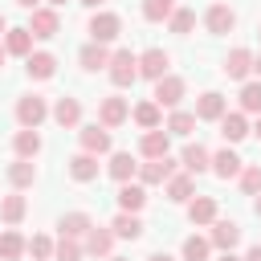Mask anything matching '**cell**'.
I'll use <instances>...</instances> for the list:
<instances>
[{
    "label": "cell",
    "mask_w": 261,
    "mask_h": 261,
    "mask_svg": "<svg viewBox=\"0 0 261 261\" xmlns=\"http://www.w3.org/2000/svg\"><path fill=\"white\" fill-rule=\"evenodd\" d=\"M106 73H110V82H114L118 90L135 86V82H139V53H130V49H114V57H110Z\"/></svg>",
    "instance_id": "cell-1"
},
{
    "label": "cell",
    "mask_w": 261,
    "mask_h": 261,
    "mask_svg": "<svg viewBox=\"0 0 261 261\" xmlns=\"http://www.w3.org/2000/svg\"><path fill=\"white\" fill-rule=\"evenodd\" d=\"M49 114H53V110H49V102H45L41 94H24V98H16V122H20L24 130H37Z\"/></svg>",
    "instance_id": "cell-2"
},
{
    "label": "cell",
    "mask_w": 261,
    "mask_h": 261,
    "mask_svg": "<svg viewBox=\"0 0 261 261\" xmlns=\"http://www.w3.org/2000/svg\"><path fill=\"white\" fill-rule=\"evenodd\" d=\"M86 33H90V41H98V45H110V41H118V33H122V16L102 8V12H94V16H90Z\"/></svg>",
    "instance_id": "cell-3"
},
{
    "label": "cell",
    "mask_w": 261,
    "mask_h": 261,
    "mask_svg": "<svg viewBox=\"0 0 261 261\" xmlns=\"http://www.w3.org/2000/svg\"><path fill=\"white\" fill-rule=\"evenodd\" d=\"M171 53L167 49H159V45H151V49H143L139 53V77H147V82H159V77H167L171 69Z\"/></svg>",
    "instance_id": "cell-4"
},
{
    "label": "cell",
    "mask_w": 261,
    "mask_h": 261,
    "mask_svg": "<svg viewBox=\"0 0 261 261\" xmlns=\"http://www.w3.org/2000/svg\"><path fill=\"white\" fill-rule=\"evenodd\" d=\"M184 94H188V82H184L179 73H167V77H159V82H155L151 102H159V106H167V110H179Z\"/></svg>",
    "instance_id": "cell-5"
},
{
    "label": "cell",
    "mask_w": 261,
    "mask_h": 261,
    "mask_svg": "<svg viewBox=\"0 0 261 261\" xmlns=\"http://www.w3.org/2000/svg\"><path fill=\"white\" fill-rule=\"evenodd\" d=\"M220 73L228 77V82H249V73H253V49H245V45H237V49H228V57H224V65H220Z\"/></svg>",
    "instance_id": "cell-6"
},
{
    "label": "cell",
    "mask_w": 261,
    "mask_h": 261,
    "mask_svg": "<svg viewBox=\"0 0 261 261\" xmlns=\"http://www.w3.org/2000/svg\"><path fill=\"white\" fill-rule=\"evenodd\" d=\"M77 143H82L86 155H110V147H114V139H110V130H106L102 122L82 126V130H77Z\"/></svg>",
    "instance_id": "cell-7"
},
{
    "label": "cell",
    "mask_w": 261,
    "mask_h": 261,
    "mask_svg": "<svg viewBox=\"0 0 261 261\" xmlns=\"http://www.w3.org/2000/svg\"><path fill=\"white\" fill-rule=\"evenodd\" d=\"M126 118H130V106H126V98H118V94H106V98L98 102V122H102L106 130L122 126Z\"/></svg>",
    "instance_id": "cell-8"
},
{
    "label": "cell",
    "mask_w": 261,
    "mask_h": 261,
    "mask_svg": "<svg viewBox=\"0 0 261 261\" xmlns=\"http://www.w3.org/2000/svg\"><path fill=\"white\" fill-rule=\"evenodd\" d=\"M175 171H179V163H175L171 155H163V159H147V163H139V184H143V188H147V184H167Z\"/></svg>",
    "instance_id": "cell-9"
},
{
    "label": "cell",
    "mask_w": 261,
    "mask_h": 261,
    "mask_svg": "<svg viewBox=\"0 0 261 261\" xmlns=\"http://www.w3.org/2000/svg\"><path fill=\"white\" fill-rule=\"evenodd\" d=\"M204 29L212 33V37H224V33H232L237 29V12L228 8V4H208V12H204Z\"/></svg>",
    "instance_id": "cell-10"
},
{
    "label": "cell",
    "mask_w": 261,
    "mask_h": 261,
    "mask_svg": "<svg viewBox=\"0 0 261 261\" xmlns=\"http://www.w3.org/2000/svg\"><path fill=\"white\" fill-rule=\"evenodd\" d=\"M33 37H41V41H49V37H57L61 33V16H57V8H37V12H29V24H24Z\"/></svg>",
    "instance_id": "cell-11"
},
{
    "label": "cell",
    "mask_w": 261,
    "mask_h": 261,
    "mask_svg": "<svg viewBox=\"0 0 261 261\" xmlns=\"http://www.w3.org/2000/svg\"><path fill=\"white\" fill-rule=\"evenodd\" d=\"M224 114H228V98H224V94L204 90V94L196 98V118H200V122H220Z\"/></svg>",
    "instance_id": "cell-12"
},
{
    "label": "cell",
    "mask_w": 261,
    "mask_h": 261,
    "mask_svg": "<svg viewBox=\"0 0 261 261\" xmlns=\"http://www.w3.org/2000/svg\"><path fill=\"white\" fill-rule=\"evenodd\" d=\"M208 241H212V249H220V253H232L237 245H241V224L237 220H212V232H208Z\"/></svg>",
    "instance_id": "cell-13"
},
{
    "label": "cell",
    "mask_w": 261,
    "mask_h": 261,
    "mask_svg": "<svg viewBox=\"0 0 261 261\" xmlns=\"http://www.w3.org/2000/svg\"><path fill=\"white\" fill-rule=\"evenodd\" d=\"M65 171H69V179H73V184H94V179H98V155L77 151V155H69V159H65Z\"/></svg>",
    "instance_id": "cell-14"
},
{
    "label": "cell",
    "mask_w": 261,
    "mask_h": 261,
    "mask_svg": "<svg viewBox=\"0 0 261 261\" xmlns=\"http://www.w3.org/2000/svg\"><path fill=\"white\" fill-rule=\"evenodd\" d=\"M24 73H29L33 82H49V77L57 73V57H53L49 49H37V53H29V57H24Z\"/></svg>",
    "instance_id": "cell-15"
},
{
    "label": "cell",
    "mask_w": 261,
    "mask_h": 261,
    "mask_svg": "<svg viewBox=\"0 0 261 261\" xmlns=\"http://www.w3.org/2000/svg\"><path fill=\"white\" fill-rule=\"evenodd\" d=\"M139 155H143V159H163V155H171V135H167L163 126H159V130H143Z\"/></svg>",
    "instance_id": "cell-16"
},
{
    "label": "cell",
    "mask_w": 261,
    "mask_h": 261,
    "mask_svg": "<svg viewBox=\"0 0 261 261\" xmlns=\"http://www.w3.org/2000/svg\"><path fill=\"white\" fill-rule=\"evenodd\" d=\"M53 122L61 126V130H73V126H82V102L77 98H57L53 102Z\"/></svg>",
    "instance_id": "cell-17"
},
{
    "label": "cell",
    "mask_w": 261,
    "mask_h": 261,
    "mask_svg": "<svg viewBox=\"0 0 261 261\" xmlns=\"http://www.w3.org/2000/svg\"><path fill=\"white\" fill-rule=\"evenodd\" d=\"M179 167H184L188 175L212 171V155H208V147H204V143H188V147H184V155H179Z\"/></svg>",
    "instance_id": "cell-18"
},
{
    "label": "cell",
    "mask_w": 261,
    "mask_h": 261,
    "mask_svg": "<svg viewBox=\"0 0 261 261\" xmlns=\"http://www.w3.org/2000/svg\"><path fill=\"white\" fill-rule=\"evenodd\" d=\"M106 171H110V179H118V184H130V179L139 175V159H135L130 151H110V163H106Z\"/></svg>",
    "instance_id": "cell-19"
},
{
    "label": "cell",
    "mask_w": 261,
    "mask_h": 261,
    "mask_svg": "<svg viewBox=\"0 0 261 261\" xmlns=\"http://www.w3.org/2000/svg\"><path fill=\"white\" fill-rule=\"evenodd\" d=\"M163 196H167L171 204H188V200L196 196V175H188V171H175V175L163 184Z\"/></svg>",
    "instance_id": "cell-20"
},
{
    "label": "cell",
    "mask_w": 261,
    "mask_h": 261,
    "mask_svg": "<svg viewBox=\"0 0 261 261\" xmlns=\"http://www.w3.org/2000/svg\"><path fill=\"white\" fill-rule=\"evenodd\" d=\"M253 135V126H249V118L241 114V110H228L224 118H220V139L224 143H241V139H249Z\"/></svg>",
    "instance_id": "cell-21"
},
{
    "label": "cell",
    "mask_w": 261,
    "mask_h": 261,
    "mask_svg": "<svg viewBox=\"0 0 261 261\" xmlns=\"http://www.w3.org/2000/svg\"><path fill=\"white\" fill-rule=\"evenodd\" d=\"M241 171H245V159H241L232 147H224V151L212 155V175H220V179H237Z\"/></svg>",
    "instance_id": "cell-22"
},
{
    "label": "cell",
    "mask_w": 261,
    "mask_h": 261,
    "mask_svg": "<svg viewBox=\"0 0 261 261\" xmlns=\"http://www.w3.org/2000/svg\"><path fill=\"white\" fill-rule=\"evenodd\" d=\"M110 49L106 45H98V41H90V45H82V53H77V61H82V69L86 73H98V69H106L110 65Z\"/></svg>",
    "instance_id": "cell-23"
},
{
    "label": "cell",
    "mask_w": 261,
    "mask_h": 261,
    "mask_svg": "<svg viewBox=\"0 0 261 261\" xmlns=\"http://www.w3.org/2000/svg\"><path fill=\"white\" fill-rule=\"evenodd\" d=\"M8 184H12V192L33 188V184H37V163H33V159H12V163H8Z\"/></svg>",
    "instance_id": "cell-24"
},
{
    "label": "cell",
    "mask_w": 261,
    "mask_h": 261,
    "mask_svg": "<svg viewBox=\"0 0 261 261\" xmlns=\"http://www.w3.org/2000/svg\"><path fill=\"white\" fill-rule=\"evenodd\" d=\"M24 212H29V200H24L20 192H8V196H0V220H4L8 228H16V224L24 220Z\"/></svg>",
    "instance_id": "cell-25"
},
{
    "label": "cell",
    "mask_w": 261,
    "mask_h": 261,
    "mask_svg": "<svg viewBox=\"0 0 261 261\" xmlns=\"http://www.w3.org/2000/svg\"><path fill=\"white\" fill-rule=\"evenodd\" d=\"M188 220H192L196 228L212 224V220H216V196H192V200H188Z\"/></svg>",
    "instance_id": "cell-26"
},
{
    "label": "cell",
    "mask_w": 261,
    "mask_h": 261,
    "mask_svg": "<svg viewBox=\"0 0 261 261\" xmlns=\"http://www.w3.org/2000/svg\"><path fill=\"white\" fill-rule=\"evenodd\" d=\"M143 228H147V224H143L135 212H118V216L110 220V232H114L118 241H139V237H143Z\"/></svg>",
    "instance_id": "cell-27"
},
{
    "label": "cell",
    "mask_w": 261,
    "mask_h": 261,
    "mask_svg": "<svg viewBox=\"0 0 261 261\" xmlns=\"http://www.w3.org/2000/svg\"><path fill=\"white\" fill-rule=\"evenodd\" d=\"M130 118H135L143 130H159V126H163V106L147 98V102H139V106L130 110Z\"/></svg>",
    "instance_id": "cell-28"
},
{
    "label": "cell",
    "mask_w": 261,
    "mask_h": 261,
    "mask_svg": "<svg viewBox=\"0 0 261 261\" xmlns=\"http://www.w3.org/2000/svg\"><path fill=\"white\" fill-rule=\"evenodd\" d=\"M147 204V188L143 184H118V212H135Z\"/></svg>",
    "instance_id": "cell-29"
},
{
    "label": "cell",
    "mask_w": 261,
    "mask_h": 261,
    "mask_svg": "<svg viewBox=\"0 0 261 261\" xmlns=\"http://www.w3.org/2000/svg\"><path fill=\"white\" fill-rule=\"evenodd\" d=\"M110 249H114V232H110V228H98V224H94V228L86 232V253H90V257H102V261H106V257H110Z\"/></svg>",
    "instance_id": "cell-30"
},
{
    "label": "cell",
    "mask_w": 261,
    "mask_h": 261,
    "mask_svg": "<svg viewBox=\"0 0 261 261\" xmlns=\"http://www.w3.org/2000/svg\"><path fill=\"white\" fill-rule=\"evenodd\" d=\"M196 122H200V118H196V110H171V114H167V122H163V130H167V135L188 139V135L196 130Z\"/></svg>",
    "instance_id": "cell-31"
},
{
    "label": "cell",
    "mask_w": 261,
    "mask_h": 261,
    "mask_svg": "<svg viewBox=\"0 0 261 261\" xmlns=\"http://www.w3.org/2000/svg\"><path fill=\"white\" fill-rule=\"evenodd\" d=\"M90 228H94L90 212H65V216L57 220V232H61V237H86Z\"/></svg>",
    "instance_id": "cell-32"
},
{
    "label": "cell",
    "mask_w": 261,
    "mask_h": 261,
    "mask_svg": "<svg viewBox=\"0 0 261 261\" xmlns=\"http://www.w3.org/2000/svg\"><path fill=\"white\" fill-rule=\"evenodd\" d=\"M4 49H8L12 57H29V53H33V33H29L24 24H20V29H8V33H4Z\"/></svg>",
    "instance_id": "cell-33"
},
{
    "label": "cell",
    "mask_w": 261,
    "mask_h": 261,
    "mask_svg": "<svg viewBox=\"0 0 261 261\" xmlns=\"http://www.w3.org/2000/svg\"><path fill=\"white\" fill-rule=\"evenodd\" d=\"M20 253H29V241H24L16 228H4V232H0V261H16Z\"/></svg>",
    "instance_id": "cell-34"
},
{
    "label": "cell",
    "mask_w": 261,
    "mask_h": 261,
    "mask_svg": "<svg viewBox=\"0 0 261 261\" xmlns=\"http://www.w3.org/2000/svg\"><path fill=\"white\" fill-rule=\"evenodd\" d=\"M12 151H16V159H33L37 151H41V135L37 130H16V139H12Z\"/></svg>",
    "instance_id": "cell-35"
},
{
    "label": "cell",
    "mask_w": 261,
    "mask_h": 261,
    "mask_svg": "<svg viewBox=\"0 0 261 261\" xmlns=\"http://www.w3.org/2000/svg\"><path fill=\"white\" fill-rule=\"evenodd\" d=\"M179 253H184V261H208V257H212V241L192 232V237H184V249H179Z\"/></svg>",
    "instance_id": "cell-36"
},
{
    "label": "cell",
    "mask_w": 261,
    "mask_h": 261,
    "mask_svg": "<svg viewBox=\"0 0 261 261\" xmlns=\"http://www.w3.org/2000/svg\"><path fill=\"white\" fill-rule=\"evenodd\" d=\"M175 8H179L175 0H143V20L163 24V20H171V12H175Z\"/></svg>",
    "instance_id": "cell-37"
},
{
    "label": "cell",
    "mask_w": 261,
    "mask_h": 261,
    "mask_svg": "<svg viewBox=\"0 0 261 261\" xmlns=\"http://www.w3.org/2000/svg\"><path fill=\"white\" fill-rule=\"evenodd\" d=\"M86 245H77V237H57L53 245V261H82Z\"/></svg>",
    "instance_id": "cell-38"
},
{
    "label": "cell",
    "mask_w": 261,
    "mask_h": 261,
    "mask_svg": "<svg viewBox=\"0 0 261 261\" xmlns=\"http://www.w3.org/2000/svg\"><path fill=\"white\" fill-rule=\"evenodd\" d=\"M237 98H241V114H261V82H245Z\"/></svg>",
    "instance_id": "cell-39"
},
{
    "label": "cell",
    "mask_w": 261,
    "mask_h": 261,
    "mask_svg": "<svg viewBox=\"0 0 261 261\" xmlns=\"http://www.w3.org/2000/svg\"><path fill=\"white\" fill-rule=\"evenodd\" d=\"M167 29H171L175 37H188V33L196 29V12H192V8H175L171 20H167Z\"/></svg>",
    "instance_id": "cell-40"
},
{
    "label": "cell",
    "mask_w": 261,
    "mask_h": 261,
    "mask_svg": "<svg viewBox=\"0 0 261 261\" xmlns=\"http://www.w3.org/2000/svg\"><path fill=\"white\" fill-rule=\"evenodd\" d=\"M237 179H241V192L245 196H257L261 192V163H245V171Z\"/></svg>",
    "instance_id": "cell-41"
},
{
    "label": "cell",
    "mask_w": 261,
    "mask_h": 261,
    "mask_svg": "<svg viewBox=\"0 0 261 261\" xmlns=\"http://www.w3.org/2000/svg\"><path fill=\"white\" fill-rule=\"evenodd\" d=\"M53 245H57V241H49V237H33V241H29V257H33V261H49V257H53Z\"/></svg>",
    "instance_id": "cell-42"
},
{
    "label": "cell",
    "mask_w": 261,
    "mask_h": 261,
    "mask_svg": "<svg viewBox=\"0 0 261 261\" xmlns=\"http://www.w3.org/2000/svg\"><path fill=\"white\" fill-rule=\"evenodd\" d=\"M245 261H261V245H249V253H245Z\"/></svg>",
    "instance_id": "cell-43"
},
{
    "label": "cell",
    "mask_w": 261,
    "mask_h": 261,
    "mask_svg": "<svg viewBox=\"0 0 261 261\" xmlns=\"http://www.w3.org/2000/svg\"><path fill=\"white\" fill-rule=\"evenodd\" d=\"M147 261H175V257H171V253H163V249H159V253H151V257H147Z\"/></svg>",
    "instance_id": "cell-44"
},
{
    "label": "cell",
    "mask_w": 261,
    "mask_h": 261,
    "mask_svg": "<svg viewBox=\"0 0 261 261\" xmlns=\"http://www.w3.org/2000/svg\"><path fill=\"white\" fill-rule=\"evenodd\" d=\"M16 4H20V8H29V12H37V8H41V0H16Z\"/></svg>",
    "instance_id": "cell-45"
},
{
    "label": "cell",
    "mask_w": 261,
    "mask_h": 261,
    "mask_svg": "<svg viewBox=\"0 0 261 261\" xmlns=\"http://www.w3.org/2000/svg\"><path fill=\"white\" fill-rule=\"evenodd\" d=\"M77 4H86V8H102L106 0H77Z\"/></svg>",
    "instance_id": "cell-46"
},
{
    "label": "cell",
    "mask_w": 261,
    "mask_h": 261,
    "mask_svg": "<svg viewBox=\"0 0 261 261\" xmlns=\"http://www.w3.org/2000/svg\"><path fill=\"white\" fill-rule=\"evenodd\" d=\"M253 135H257V143H261V114H257V122H253Z\"/></svg>",
    "instance_id": "cell-47"
},
{
    "label": "cell",
    "mask_w": 261,
    "mask_h": 261,
    "mask_svg": "<svg viewBox=\"0 0 261 261\" xmlns=\"http://www.w3.org/2000/svg\"><path fill=\"white\" fill-rule=\"evenodd\" d=\"M216 261H245V257H232V253H220Z\"/></svg>",
    "instance_id": "cell-48"
},
{
    "label": "cell",
    "mask_w": 261,
    "mask_h": 261,
    "mask_svg": "<svg viewBox=\"0 0 261 261\" xmlns=\"http://www.w3.org/2000/svg\"><path fill=\"white\" fill-rule=\"evenodd\" d=\"M253 73H257V82H261V57H253Z\"/></svg>",
    "instance_id": "cell-49"
},
{
    "label": "cell",
    "mask_w": 261,
    "mask_h": 261,
    "mask_svg": "<svg viewBox=\"0 0 261 261\" xmlns=\"http://www.w3.org/2000/svg\"><path fill=\"white\" fill-rule=\"evenodd\" d=\"M253 212H257V216H261V192H257V196H253Z\"/></svg>",
    "instance_id": "cell-50"
},
{
    "label": "cell",
    "mask_w": 261,
    "mask_h": 261,
    "mask_svg": "<svg viewBox=\"0 0 261 261\" xmlns=\"http://www.w3.org/2000/svg\"><path fill=\"white\" fill-rule=\"evenodd\" d=\"M4 33H8V20H4V12H0V37H4Z\"/></svg>",
    "instance_id": "cell-51"
},
{
    "label": "cell",
    "mask_w": 261,
    "mask_h": 261,
    "mask_svg": "<svg viewBox=\"0 0 261 261\" xmlns=\"http://www.w3.org/2000/svg\"><path fill=\"white\" fill-rule=\"evenodd\" d=\"M4 57H8V49H4V45H0V69H4Z\"/></svg>",
    "instance_id": "cell-52"
},
{
    "label": "cell",
    "mask_w": 261,
    "mask_h": 261,
    "mask_svg": "<svg viewBox=\"0 0 261 261\" xmlns=\"http://www.w3.org/2000/svg\"><path fill=\"white\" fill-rule=\"evenodd\" d=\"M61 4H65V0H49V8H61Z\"/></svg>",
    "instance_id": "cell-53"
},
{
    "label": "cell",
    "mask_w": 261,
    "mask_h": 261,
    "mask_svg": "<svg viewBox=\"0 0 261 261\" xmlns=\"http://www.w3.org/2000/svg\"><path fill=\"white\" fill-rule=\"evenodd\" d=\"M106 261H126V257H106Z\"/></svg>",
    "instance_id": "cell-54"
},
{
    "label": "cell",
    "mask_w": 261,
    "mask_h": 261,
    "mask_svg": "<svg viewBox=\"0 0 261 261\" xmlns=\"http://www.w3.org/2000/svg\"><path fill=\"white\" fill-rule=\"evenodd\" d=\"M257 37H261V29H257Z\"/></svg>",
    "instance_id": "cell-55"
}]
</instances>
